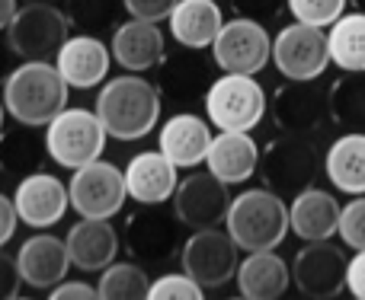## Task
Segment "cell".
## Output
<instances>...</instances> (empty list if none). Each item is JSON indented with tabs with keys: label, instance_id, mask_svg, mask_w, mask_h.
<instances>
[{
	"label": "cell",
	"instance_id": "9c48e42d",
	"mask_svg": "<svg viewBox=\"0 0 365 300\" xmlns=\"http://www.w3.org/2000/svg\"><path fill=\"white\" fill-rule=\"evenodd\" d=\"M212 61L225 74H253L257 77L272 61V36L259 19L234 16L221 26L212 42Z\"/></svg>",
	"mask_w": 365,
	"mask_h": 300
},
{
	"label": "cell",
	"instance_id": "8d00e7d4",
	"mask_svg": "<svg viewBox=\"0 0 365 300\" xmlns=\"http://www.w3.org/2000/svg\"><path fill=\"white\" fill-rule=\"evenodd\" d=\"M125 4V13H132L135 19H148V23H160L173 13V6L180 0H122Z\"/></svg>",
	"mask_w": 365,
	"mask_h": 300
},
{
	"label": "cell",
	"instance_id": "b9f144b4",
	"mask_svg": "<svg viewBox=\"0 0 365 300\" xmlns=\"http://www.w3.org/2000/svg\"><path fill=\"white\" fill-rule=\"evenodd\" d=\"M96 288H90L87 282H61L51 291V300H96Z\"/></svg>",
	"mask_w": 365,
	"mask_h": 300
},
{
	"label": "cell",
	"instance_id": "7402d4cb",
	"mask_svg": "<svg viewBox=\"0 0 365 300\" xmlns=\"http://www.w3.org/2000/svg\"><path fill=\"white\" fill-rule=\"evenodd\" d=\"M71 265L81 272H103L119 256V230L103 218H81L64 237Z\"/></svg>",
	"mask_w": 365,
	"mask_h": 300
},
{
	"label": "cell",
	"instance_id": "cb8c5ba5",
	"mask_svg": "<svg viewBox=\"0 0 365 300\" xmlns=\"http://www.w3.org/2000/svg\"><path fill=\"white\" fill-rule=\"evenodd\" d=\"M205 169L227 186H240L253 173H259V147L250 132H218L208 144Z\"/></svg>",
	"mask_w": 365,
	"mask_h": 300
},
{
	"label": "cell",
	"instance_id": "f546056e",
	"mask_svg": "<svg viewBox=\"0 0 365 300\" xmlns=\"http://www.w3.org/2000/svg\"><path fill=\"white\" fill-rule=\"evenodd\" d=\"M330 64L343 74H362L365 70V10L343 13L327 32Z\"/></svg>",
	"mask_w": 365,
	"mask_h": 300
},
{
	"label": "cell",
	"instance_id": "3957f363",
	"mask_svg": "<svg viewBox=\"0 0 365 300\" xmlns=\"http://www.w3.org/2000/svg\"><path fill=\"white\" fill-rule=\"evenodd\" d=\"M225 227L237 250L257 252V250H276L289 237V205L272 188H244L231 198Z\"/></svg>",
	"mask_w": 365,
	"mask_h": 300
},
{
	"label": "cell",
	"instance_id": "d6a6232c",
	"mask_svg": "<svg viewBox=\"0 0 365 300\" xmlns=\"http://www.w3.org/2000/svg\"><path fill=\"white\" fill-rule=\"evenodd\" d=\"M122 10H125L122 0H64L68 23L77 32H90V36H103V32L115 29Z\"/></svg>",
	"mask_w": 365,
	"mask_h": 300
},
{
	"label": "cell",
	"instance_id": "8fae6325",
	"mask_svg": "<svg viewBox=\"0 0 365 300\" xmlns=\"http://www.w3.org/2000/svg\"><path fill=\"white\" fill-rule=\"evenodd\" d=\"M68 198L81 218L113 220L128 198L125 169H119L109 160H93L87 166L74 169L68 182Z\"/></svg>",
	"mask_w": 365,
	"mask_h": 300
},
{
	"label": "cell",
	"instance_id": "f35d334b",
	"mask_svg": "<svg viewBox=\"0 0 365 300\" xmlns=\"http://www.w3.org/2000/svg\"><path fill=\"white\" fill-rule=\"evenodd\" d=\"M282 4L285 0H231L237 16H250V19H259V23L276 16V13L282 10Z\"/></svg>",
	"mask_w": 365,
	"mask_h": 300
},
{
	"label": "cell",
	"instance_id": "4dcf8cb0",
	"mask_svg": "<svg viewBox=\"0 0 365 300\" xmlns=\"http://www.w3.org/2000/svg\"><path fill=\"white\" fill-rule=\"evenodd\" d=\"M330 119L343 132H365V70L330 83Z\"/></svg>",
	"mask_w": 365,
	"mask_h": 300
},
{
	"label": "cell",
	"instance_id": "ffe728a7",
	"mask_svg": "<svg viewBox=\"0 0 365 300\" xmlns=\"http://www.w3.org/2000/svg\"><path fill=\"white\" fill-rule=\"evenodd\" d=\"M16 265L19 275H23V284L48 291L55 284H61L71 269L68 243L61 237H51V233H36V237L23 240V246L16 250Z\"/></svg>",
	"mask_w": 365,
	"mask_h": 300
},
{
	"label": "cell",
	"instance_id": "603a6c76",
	"mask_svg": "<svg viewBox=\"0 0 365 300\" xmlns=\"http://www.w3.org/2000/svg\"><path fill=\"white\" fill-rule=\"evenodd\" d=\"M212 122L195 112H177L164 122L158 134V147L167 160H173L180 169H192L205 163L208 144H212Z\"/></svg>",
	"mask_w": 365,
	"mask_h": 300
},
{
	"label": "cell",
	"instance_id": "e0dca14e",
	"mask_svg": "<svg viewBox=\"0 0 365 300\" xmlns=\"http://www.w3.org/2000/svg\"><path fill=\"white\" fill-rule=\"evenodd\" d=\"M109 64H113V51L109 45H103L100 36H90V32H77L68 36L64 45L55 55V68L64 77L71 90H93L106 80Z\"/></svg>",
	"mask_w": 365,
	"mask_h": 300
},
{
	"label": "cell",
	"instance_id": "d6986e66",
	"mask_svg": "<svg viewBox=\"0 0 365 300\" xmlns=\"http://www.w3.org/2000/svg\"><path fill=\"white\" fill-rule=\"evenodd\" d=\"M177 163L167 160L164 150H141L125 163L128 198L138 205H164L177 192Z\"/></svg>",
	"mask_w": 365,
	"mask_h": 300
},
{
	"label": "cell",
	"instance_id": "836d02e7",
	"mask_svg": "<svg viewBox=\"0 0 365 300\" xmlns=\"http://www.w3.org/2000/svg\"><path fill=\"white\" fill-rule=\"evenodd\" d=\"M346 6L349 0H285V10L292 13V19L321 26V29H330L346 13Z\"/></svg>",
	"mask_w": 365,
	"mask_h": 300
},
{
	"label": "cell",
	"instance_id": "277c9868",
	"mask_svg": "<svg viewBox=\"0 0 365 300\" xmlns=\"http://www.w3.org/2000/svg\"><path fill=\"white\" fill-rule=\"evenodd\" d=\"M106 128H103L100 115L93 109L64 106L55 119L45 125V147H48V160L58 163L61 169H81L87 163L100 160L106 150Z\"/></svg>",
	"mask_w": 365,
	"mask_h": 300
},
{
	"label": "cell",
	"instance_id": "bcb514c9",
	"mask_svg": "<svg viewBox=\"0 0 365 300\" xmlns=\"http://www.w3.org/2000/svg\"><path fill=\"white\" fill-rule=\"evenodd\" d=\"M4 119H6V106H4V100H0V132H4Z\"/></svg>",
	"mask_w": 365,
	"mask_h": 300
},
{
	"label": "cell",
	"instance_id": "7c38bea8",
	"mask_svg": "<svg viewBox=\"0 0 365 300\" xmlns=\"http://www.w3.org/2000/svg\"><path fill=\"white\" fill-rule=\"evenodd\" d=\"M269 112L279 132L311 138L330 119V87L317 80H285L272 93Z\"/></svg>",
	"mask_w": 365,
	"mask_h": 300
},
{
	"label": "cell",
	"instance_id": "ee69618b",
	"mask_svg": "<svg viewBox=\"0 0 365 300\" xmlns=\"http://www.w3.org/2000/svg\"><path fill=\"white\" fill-rule=\"evenodd\" d=\"M19 4L16 0H0V32H6V26H10V19L16 16Z\"/></svg>",
	"mask_w": 365,
	"mask_h": 300
},
{
	"label": "cell",
	"instance_id": "2e32d148",
	"mask_svg": "<svg viewBox=\"0 0 365 300\" xmlns=\"http://www.w3.org/2000/svg\"><path fill=\"white\" fill-rule=\"evenodd\" d=\"M13 205H16V214L26 227H32V230H48L71 208L68 182H61L55 173L36 169V173L23 176V179L16 182Z\"/></svg>",
	"mask_w": 365,
	"mask_h": 300
},
{
	"label": "cell",
	"instance_id": "6da1fadb",
	"mask_svg": "<svg viewBox=\"0 0 365 300\" xmlns=\"http://www.w3.org/2000/svg\"><path fill=\"white\" fill-rule=\"evenodd\" d=\"M160 109H164V96H160L158 83L138 74H122L100 87L93 112L100 115L109 138L141 141L158 128Z\"/></svg>",
	"mask_w": 365,
	"mask_h": 300
},
{
	"label": "cell",
	"instance_id": "8992f818",
	"mask_svg": "<svg viewBox=\"0 0 365 300\" xmlns=\"http://www.w3.org/2000/svg\"><path fill=\"white\" fill-rule=\"evenodd\" d=\"M324 156L317 154V147L311 144V138L302 134H279L269 144L259 150V176L263 186L279 192L285 198H295L298 192H304L308 186H314L317 173H321Z\"/></svg>",
	"mask_w": 365,
	"mask_h": 300
},
{
	"label": "cell",
	"instance_id": "74e56055",
	"mask_svg": "<svg viewBox=\"0 0 365 300\" xmlns=\"http://www.w3.org/2000/svg\"><path fill=\"white\" fill-rule=\"evenodd\" d=\"M19 284H23V275H19L16 256H6L0 250V300H13L19 294Z\"/></svg>",
	"mask_w": 365,
	"mask_h": 300
},
{
	"label": "cell",
	"instance_id": "52a82bcc",
	"mask_svg": "<svg viewBox=\"0 0 365 300\" xmlns=\"http://www.w3.org/2000/svg\"><path fill=\"white\" fill-rule=\"evenodd\" d=\"M68 16L51 4H23L6 26V42L19 61H48L68 38Z\"/></svg>",
	"mask_w": 365,
	"mask_h": 300
},
{
	"label": "cell",
	"instance_id": "7bdbcfd3",
	"mask_svg": "<svg viewBox=\"0 0 365 300\" xmlns=\"http://www.w3.org/2000/svg\"><path fill=\"white\" fill-rule=\"evenodd\" d=\"M13 48H10V42H6V36H0V83H4V77L10 74L16 64H13Z\"/></svg>",
	"mask_w": 365,
	"mask_h": 300
},
{
	"label": "cell",
	"instance_id": "4316f807",
	"mask_svg": "<svg viewBox=\"0 0 365 300\" xmlns=\"http://www.w3.org/2000/svg\"><path fill=\"white\" fill-rule=\"evenodd\" d=\"M324 173L343 195H365V132H343L324 154Z\"/></svg>",
	"mask_w": 365,
	"mask_h": 300
},
{
	"label": "cell",
	"instance_id": "ac0fdd59",
	"mask_svg": "<svg viewBox=\"0 0 365 300\" xmlns=\"http://www.w3.org/2000/svg\"><path fill=\"white\" fill-rule=\"evenodd\" d=\"M109 51H113V61L119 64L122 70L141 74V70H151L164 61L167 42H164V32L158 29V23H148V19L132 16L128 23H119L113 29Z\"/></svg>",
	"mask_w": 365,
	"mask_h": 300
},
{
	"label": "cell",
	"instance_id": "ba28073f",
	"mask_svg": "<svg viewBox=\"0 0 365 300\" xmlns=\"http://www.w3.org/2000/svg\"><path fill=\"white\" fill-rule=\"evenodd\" d=\"M272 64L285 80H321L330 68V42L321 26L292 19L272 38Z\"/></svg>",
	"mask_w": 365,
	"mask_h": 300
},
{
	"label": "cell",
	"instance_id": "9a60e30c",
	"mask_svg": "<svg viewBox=\"0 0 365 300\" xmlns=\"http://www.w3.org/2000/svg\"><path fill=\"white\" fill-rule=\"evenodd\" d=\"M173 214L189 230H205V227H221L231 208L227 182H221L215 173H189L177 182L173 192Z\"/></svg>",
	"mask_w": 365,
	"mask_h": 300
},
{
	"label": "cell",
	"instance_id": "484cf974",
	"mask_svg": "<svg viewBox=\"0 0 365 300\" xmlns=\"http://www.w3.org/2000/svg\"><path fill=\"white\" fill-rule=\"evenodd\" d=\"M167 23H170V36L180 48L202 51L212 48L215 36L225 26V16H221V6L215 0H180L167 16Z\"/></svg>",
	"mask_w": 365,
	"mask_h": 300
},
{
	"label": "cell",
	"instance_id": "f1b7e54d",
	"mask_svg": "<svg viewBox=\"0 0 365 300\" xmlns=\"http://www.w3.org/2000/svg\"><path fill=\"white\" fill-rule=\"evenodd\" d=\"M38 128L19 125L13 132H0V169L13 179L42 169V163L48 160V147H45V134L38 138Z\"/></svg>",
	"mask_w": 365,
	"mask_h": 300
},
{
	"label": "cell",
	"instance_id": "7a4b0ae2",
	"mask_svg": "<svg viewBox=\"0 0 365 300\" xmlns=\"http://www.w3.org/2000/svg\"><path fill=\"white\" fill-rule=\"evenodd\" d=\"M4 100L6 115L16 125L45 128L64 106H68V83L48 61H19L4 77Z\"/></svg>",
	"mask_w": 365,
	"mask_h": 300
},
{
	"label": "cell",
	"instance_id": "d4e9b609",
	"mask_svg": "<svg viewBox=\"0 0 365 300\" xmlns=\"http://www.w3.org/2000/svg\"><path fill=\"white\" fill-rule=\"evenodd\" d=\"M234 282L247 300H279L292 288V269L276 250H257L240 259Z\"/></svg>",
	"mask_w": 365,
	"mask_h": 300
},
{
	"label": "cell",
	"instance_id": "60d3db41",
	"mask_svg": "<svg viewBox=\"0 0 365 300\" xmlns=\"http://www.w3.org/2000/svg\"><path fill=\"white\" fill-rule=\"evenodd\" d=\"M16 224H19L16 205H13V198H6V195L0 192V250H4V246L13 240V233H16Z\"/></svg>",
	"mask_w": 365,
	"mask_h": 300
},
{
	"label": "cell",
	"instance_id": "4fadbf2b",
	"mask_svg": "<svg viewBox=\"0 0 365 300\" xmlns=\"http://www.w3.org/2000/svg\"><path fill=\"white\" fill-rule=\"evenodd\" d=\"M180 265L202 288H225L237 275V243L231 240V233L218 227L192 230V237L180 246Z\"/></svg>",
	"mask_w": 365,
	"mask_h": 300
},
{
	"label": "cell",
	"instance_id": "30bf717a",
	"mask_svg": "<svg viewBox=\"0 0 365 300\" xmlns=\"http://www.w3.org/2000/svg\"><path fill=\"white\" fill-rule=\"evenodd\" d=\"M346 252L330 240H308L292 259V284L308 300H334L346 291Z\"/></svg>",
	"mask_w": 365,
	"mask_h": 300
},
{
	"label": "cell",
	"instance_id": "83f0119b",
	"mask_svg": "<svg viewBox=\"0 0 365 300\" xmlns=\"http://www.w3.org/2000/svg\"><path fill=\"white\" fill-rule=\"evenodd\" d=\"M205 70L195 64L192 55H167L158 64V90L164 100L177 102V106H189L192 100H205Z\"/></svg>",
	"mask_w": 365,
	"mask_h": 300
},
{
	"label": "cell",
	"instance_id": "5bb4252c",
	"mask_svg": "<svg viewBox=\"0 0 365 300\" xmlns=\"http://www.w3.org/2000/svg\"><path fill=\"white\" fill-rule=\"evenodd\" d=\"M180 220L177 214L160 211V205H141L125 220V250L141 265H164L180 252Z\"/></svg>",
	"mask_w": 365,
	"mask_h": 300
},
{
	"label": "cell",
	"instance_id": "5b68a950",
	"mask_svg": "<svg viewBox=\"0 0 365 300\" xmlns=\"http://www.w3.org/2000/svg\"><path fill=\"white\" fill-rule=\"evenodd\" d=\"M205 119L218 132H253L266 115V90L253 80V74H221L208 83Z\"/></svg>",
	"mask_w": 365,
	"mask_h": 300
},
{
	"label": "cell",
	"instance_id": "ab89813d",
	"mask_svg": "<svg viewBox=\"0 0 365 300\" xmlns=\"http://www.w3.org/2000/svg\"><path fill=\"white\" fill-rule=\"evenodd\" d=\"M346 291L356 300H365V250H356V256L346 262Z\"/></svg>",
	"mask_w": 365,
	"mask_h": 300
},
{
	"label": "cell",
	"instance_id": "f6af8a7d",
	"mask_svg": "<svg viewBox=\"0 0 365 300\" xmlns=\"http://www.w3.org/2000/svg\"><path fill=\"white\" fill-rule=\"evenodd\" d=\"M23 4H51V6H64V0H23Z\"/></svg>",
	"mask_w": 365,
	"mask_h": 300
},
{
	"label": "cell",
	"instance_id": "7dc6e473",
	"mask_svg": "<svg viewBox=\"0 0 365 300\" xmlns=\"http://www.w3.org/2000/svg\"><path fill=\"white\" fill-rule=\"evenodd\" d=\"M359 6H365V0H359Z\"/></svg>",
	"mask_w": 365,
	"mask_h": 300
},
{
	"label": "cell",
	"instance_id": "44dd1931",
	"mask_svg": "<svg viewBox=\"0 0 365 300\" xmlns=\"http://www.w3.org/2000/svg\"><path fill=\"white\" fill-rule=\"evenodd\" d=\"M340 214L343 205L336 201L334 192L327 188L308 186L304 192H298L289 205V224L302 243L308 240H330L340 230Z\"/></svg>",
	"mask_w": 365,
	"mask_h": 300
},
{
	"label": "cell",
	"instance_id": "1f68e13d",
	"mask_svg": "<svg viewBox=\"0 0 365 300\" xmlns=\"http://www.w3.org/2000/svg\"><path fill=\"white\" fill-rule=\"evenodd\" d=\"M96 294L103 300H148L151 278L141 262H113L100 272Z\"/></svg>",
	"mask_w": 365,
	"mask_h": 300
},
{
	"label": "cell",
	"instance_id": "d590c367",
	"mask_svg": "<svg viewBox=\"0 0 365 300\" xmlns=\"http://www.w3.org/2000/svg\"><path fill=\"white\" fill-rule=\"evenodd\" d=\"M343 246L349 250H365V195H353L349 205H343L340 214V230Z\"/></svg>",
	"mask_w": 365,
	"mask_h": 300
},
{
	"label": "cell",
	"instance_id": "e575fe53",
	"mask_svg": "<svg viewBox=\"0 0 365 300\" xmlns=\"http://www.w3.org/2000/svg\"><path fill=\"white\" fill-rule=\"evenodd\" d=\"M202 297H205V288L195 278H189L186 272L160 275L158 282H151V294H148V300H202Z\"/></svg>",
	"mask_w": 365,
	"mask_h": 300
}]
</instances>
